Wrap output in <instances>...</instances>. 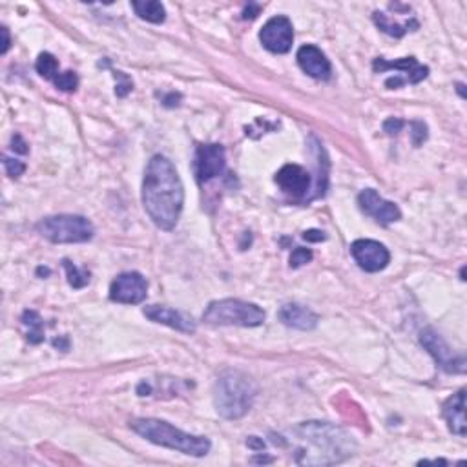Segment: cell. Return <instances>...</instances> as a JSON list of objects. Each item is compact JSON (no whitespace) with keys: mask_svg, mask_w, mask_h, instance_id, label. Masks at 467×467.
<instances>
[{"mask_svg":"<svg viewBox=\"0 0 467 467\" xmlns=\"http://www.w3.org/2000/svg\"><path fill=\"white\" fill-rule=\"evenodd\" d=\"M252 462H259V464H270V462H274V458H270V457H256V458H252Z\"/></svg>","mask_w":467,"mask_h":467,"instance_id":"8d00e7d4","label":"cell"},{"mask_svg":"<svg viewBox=\"0 0 467 467\" xmlns=\"http://www.w3.org/2000/svg\"><path fill=\"white\" fill-rule=\"evenodd\" d=\"M350 254L356 263L360 265V269L365 272H380L391 261V254L385 249V245L372 239H356L354 243L350 245Z\"/></svg>","mask_w":467,"mask_h":467,"instance_id":"8fae6325","label":"cell"},{"mask_svg":"<svg viewBox=\"0 0 467 467\" xmlns=\"http://www.w3.org/2000/svg\"><path fill=\"white\" fill-rule=\"evenodd\" d=\"M372 21H374V24L378 26L383 33H387V35L391 37H397V39L406 35L407 31L417 30L418 28V22L414 21V19H412L411 22H406V24H397V22L389 21V17H387L385 13H380V11H374Z\"/></svg>","mask_w":467,"mask_h":467,"instance_id":"ffe728a7","label":"cell"},{"mask_svg":"<svg viewBox=\"0 0 467 467\" xmlns=\"http://www.w3.org/2000/svg\"><path fill=\"white\" fill-rule=\"evenodd\" d=\"M458 92H460V95H462V97H466V93H464V86H462V84H458Z\"/></svg>","mask_w":467,"mask_h":467,"instance_id":"f35d334b","label":"cell"},{"mask_svg":"<svg viewBox=\"0 0 467 467\" xmlns=\"http://www.w3.org/2000/svg\"><path fill=\"white\" fill-rule=\"evenodd\" d=\"M247 446H249L252 451H263L265 447H267L263 442V438H258V437L247 438Z\"/></svg>","mask_w":467,"mask_h":467,"instance_id":"1f68e13d","label":"cell"},{"mask_svg":"<svg viewBox=\"0 0 467 467\" xmlns=\"http://www.w3.org/2000/svg\"><path fill=\"white\" fill-rule=\"evenodd\" d=\"M301 442L294 460L300 466H334L354 455L356 444L343 429L327 421H307L292 431Z\"/></svg>","mask_w":467,"mask_h":467,"instance_id":"7a4b0ae2","label":"cell"},{"mask_svg":"<svg viewBox=\"0 0 467 467\" xmlns=\"http://www.w3.org/2000/svg\"><path fill=\"white\" fill-rule=\"evenodd\" d=\"M259 41L272 53H289L294 42L292 22L283 15L272 17L259 31Z\"/></svg>","mask_w":467,"mask_h":467,"instance_id":"ba28073f","label":"cell"},{"mask_svg":"<svg viewBox=\"0 0 467 467\" xmlns=\"http://www.w3.org/2000/svg\"><path fill=\"white\" fill-rule=\"evenodd\" d=\"M442 414L446 418L449 431L458 437H466L467 421H466V391H458L444 403Z\"/></svg>","mask_w":467,"mask_h":467,"instance_id":"ac0fdd59","label":"cell"},{"mask_svg":"<svg viewBox=\"0 0 467 467\" xmlns=\"http://www.w3.org/2000/svg\"><path fill=\"white\" fill-rule=\"evenodd\" d=\"M150 392H152V387L148 385L146 381H141V383H139V387H137L139 397H146V394H150Z\"/></svg>","mask_w":467,"mask_h":467,"instance_id":"d590c367","label":"cell"},{"mask_svg":"<svg viewBox=\"0 0 467 467\" xmlns=\"http://www.w3.org/2000/svg\"><path fill=\"white\" fill-rule=\"evenodd\" d=\"M283 325L298 330H312L318 327V314L300 303H285L278 312Z\"/></svg>","mask_w":467,"mask_h":467,"instance_id":"e0dca14e","label":"cell"},{"mask_svg":"<svg viewBox=\"0 0 467 467\" xmlns=\"http://www.w3.org/2000/svg\"><path fill=\"white\" fill-rule=\"evenodd\" d=\"M0 33H2V37H4V42H2V48H0V53H2V55H4V53H8V50H10V46H11L10 31H8V28H6V26H2V28H0Z\"/></svg>","mask_w":467,"mask_h":467,"instance_id":"d6a6232c","label":"cell"},{"mask_svg":"<svg viewBox=\"0 0 467 467\" xmlns=\"http://www.w3.org/2000/svg\"><path fill=\"white\" fill-rule=\"evenodd\" d=\"M265 310L256 303L241 300L212 301L203 312V321L209 325H236V327H259L263 325Z\"/></svg>","mask_w":467,"mask_h":467,"instance_id":"5b68a950","label":"cell"},{"mask_svg":"<svg viewBox=\"0 0 467 467\" xmlns=\"http://www.w3.org/2000/svg\"><path fill=\"white\" fill-rule=\"evenodd\" d=\"M376 73H383L387 70H398L401 71V81L409 82V84H418L429 75V68L421 66L420 62L414 57H406L400 61H385V59H376L372 62Z\"/></svg>","mask_w":467,"mask_h":467,"instance_id":"2e32d148","label":"cell"},{"mask_svg":"<svg viewBox=\"0 0 467 467\" xmlns=\"http://www.w3.org/2000/svg\"><path fill=\"white\" fill-rule=\"evenodd\" d=\"M276 183L292 198H303L312 184V178L300 164H285L280 172L276 173Z\"/></svg>","mask_w":467,"mask_h":467,"instance_id":"5bb4252c","label":"cell"},{"mask_svg":"<svg viewBox=\"0 0 467 467\" xmlns=\"http://www.w3.org/2000/svg\"><path fill=\"white\" fill-rule=\"evenodd\" d=\"M22 323L28 327V341L39 345L44 341V321L35 310H26L22 314Z\"/></svg>","mask_w":467,"mask_h":467,"instance_id":"44dd1931","label":"cell"},{"mask_svg":"<svg viewBox=\"0 0 467 467\" xmlns=\"http://www.w3.org/2000/svg\"><path fill=\"white\" fill-rule=\"evenodd\" d=\"M11 144H13V150H15V152H19V153H28V150H30V148H28V144H26V141L24 139L21 137V135H19V133H17V135H13V141H11Z\"/></svg>","mask_w":467,"mask_h":467,"instance_id":"4dcf8cb0","label":"cell"},{"mask_svg":"<svg viewBox=\"0 0 467 467\" xmlns=\"http://www.w3.org/2000/svg\"><path fill=\"white\" fill-rule=\"evenodd\" d=\"M227 155L221 144H199L193 155V175L199 184L209 183L225 172Z\"/></svg>","mask_w":467,"mask_h":467,"instance_id":"52a82bcc","label":"cell"},{"mask_svg":"<svg viewBox=\"0 0 467 467\" xmlns=\"http://www.w3.org/2000/svg\"><path fill=\"white\" fill-rule=\"evenodd\" d=\"M303 239L305 241H310V243H320V241H325L327 236L325 232H321V230H307L303 232Z\"/></svg>","mask_w":467,"mask_h":467,"instance_id":"f546056e","label":"cell"},{"mask_svg":"<svg viewBox=\"0 0 467 467\" xmlns=\"http://www.w3.org/2000/svg\"><path fill=\"white\" fill-rule=\"evenodd\" d=\"M358 204H360V209L367 216L374 218V221H378L380 225H391L401 218V212L397 204L391 203V201H385L372 188H365L358 196Z\"/></svg>","mask_w":467,"mask_h":467,"instance_id":"7c38bea8","label":"cell"},{"mask_svg":"<svg viewBox=\"0 0 467 467\" xmlns=\"http://www.w3.org/2000/svg\"><path fill=\"white\" fill-rule=\"evenodd\" d=\"M421 345L429 350V354L435 358L438 365L442 367L446 372H464L466 371V360L464 356L452 354L444 338L432 329H423L420 332Z\"/></svg>","mask_w":467,"mask_h":467,"instance_id":"9c48e42d","label":"cell"},{"mask_svg":"<svg viewBox=\"0 0 467 467\" xmlns=\"http://www.w3.org/2000/svg\"><path fill=\"white\" fill-rule=\"evenodd\" d=\"M411 128H412V132H411L412 142H414V146H420L421 142L427 139V126L420 121H412Z\"/></svg>","mask_w":467,"mask_h":467,"instance_id":"83f0119b","label":"cell"},{"mask_svg":"<svg viewBox=\"0 0 467 467\" xmlns=\"http://www.w3.org/2000/svg\"><path fill=\"white\" fill-rule=\"evenodd\" d=\"M179 101H181V95H179V93H170V95H166L163 99V104L168 108H172V106H178Z\"/></svg>","mask_w":467,"mask_h":467,"instance_id":"836d02e7","label":"cell"},{"mask_svg":"<svg viewBox=\"0 0 467 467\" xmlns=\"http://www.w3.org/2000/svg\"><path fill=\"white\" fill-rule=\"evenodd\" d=\"M53 345H55V347H62V349L66 350L68 349V340H66V338H64V340H62V341L55 340V341H53Z\"/></svg>","mask_w":467,"mask_h":467,"instance_id":"74e56055","label":"cell"},{"mask_svg":"<svg viewBox=\"0 0 467 467\" xmlns=\"http://www.w3.org/2000/svg\"><path fill=\"white\" fill-rule=\"evenodd\" d=\"M142 314L146 316L148 320L163 323V325L184 332V334L196 332V321L192 320V316L179 312L175 309H168V307H161V305H150V307L142 309Z\"/></svg>","mask_w":467,"mask_h":467,"instance_id":"4fadbf2b","label":"cell"},{"mask_svg":"<svg viewBox=\"0 0 467 467\" xmlns=\"http://www.w3.org/2000/svg\"><path fill=\"white\" fill-rule=\"evenodd\" d=\"M35 68L48 81H55V77L61 73L59 71V62H57V59L51 53H41L39 59H37Z\"/></svg>","mask_w":467,"mask_h":467,"instance_id":"7402d4cb","label":"cell"},{"mask_svg":"<svg viewBox=\"0 0 467 467\" xmlns=\"http://www.w3.org/2000/svg\"><path fill=\"white\" fill-rule=\"evenodd\" d=\"M184 203V188L178 170L164 155H153L148 161L142 179V204L161 230H173Z\"/></svg>","mask_w":467,"mask_h":467,"instance_id":"6da1fadb","label":"cell"},{"mask_svg":"<svg viewBox=\"0 0 467 467\" xmlns=\"http://www.w3.org/2000/svg\"><path fill=\"white\" fill-rule=\"evenodd\" d=\"M258 394L254 380L241 371H225L216 381L213 406L227 420H239L250 411Z\"/></svg>","mask_w":467,"mask_h":467,"instance_id":"277c9868","label":"cell"},{"mask_svg":"<svg viewBox=\"0 0 467 467\" xmlns=\"http://www.w3.org/2000/svg\"><path fill=\"white\" fill-rule=\"evenodd\" d=\"M4 168L6 173L10 175V178H21L22 173L26 172V164L22 161H17V159H10L4 158Z\"/></svg>","mask_w":467,"mask_h":467,"instance_id":"4316f807","label":"cell"},{"mask_svg":"<svg viewBox=\"0 0 467 467\" xmlns=\"http://www.w3.org/2000/svg\"><path fill=\"white\" fill-rule=\"evenodd\" d=\"M37 232L51 243H86L93 238V225L82 216H50L37 223Z\"/></svg>","mask_w":467,"mask_h":467,"instance_id":"8992f818","label":"cell"},{"mask_svg":"<svg viewBox=\"0 0 467 467\" xmlns=\"http://www.w3.org/2000/svg\"><path fill=\"white\" fill-rule=\"evenodd\" d=\"M132 8L135 10L139 19L152 24H161L166 19V10L164 6L158 0H144V2H132Z\"/></svg>","mask_w":467,"mask_h":467,"instance_id":"d6986e66","label":"cell"},{"mask_svg":"<svg viewBox=\"0 0 467 467\" xmlns=\"http://www.w3.org/2000/svg\"><path fill=\"white\" fill-rule=\"evenodd\" d=\"M259 10H261V8H259V6L250 4L249 8H245V11H243V19H256V17L259 15Z\"/></svg>","mask_w":467,"mask_h":467,"instance_id":"e575fe53","label":"cell"},{"mask_svg":"<svg viewBox=\"0 0 467 467\" xmlns=\"http://www.w3.org/2000/svg\"><path fill=\"white\" fill-rule=\"evenodd\" d=\"M62 265H64V269H66L68 283H70L73 289H84V287L90 283V272H88V270L77 269L70 259H64Z\"/></svg>","mask_w":467,"mask_h":467,"instance_id":"603a6c76","label":"cell"},{"mask_svg":"<svg viewBox=\"0 0 467 467\" xmlns=\"http://www.w3.org/2000/svg\"><path fill=\"white\" fill-rule=\"evenodd\" d=\"M53 84L62 92H75L77 86H79V77L73 71H62V73L55 77Z\"/></svg>","mask_w":467,"mask_h":467,"instance_id":"cb8c5ba5","label":"cell"},{"mask_svg":"<svg viewBox=\"0 0 467 467\" xmlns=\"http://www.w3.org/2000/svg\"><path fill=\"white\" fill-rule=\"evenodd\" d=\"M130 427L148 442L155 446L168 447L173 451L190 455V457H204L210 451V440L207 437H198L184 432L168 421L158 418H135L130 421Z\"/></svg>","mask_w":467,"mask_h":467,"instance_id":"3957f363","label":"cell"},{"mask_svg":"<svg viewBox=\"0 0 467 467\" xmlns=\"http://www.w3.org/2000/svg\"><path fill=\"white\" fill-rule=\"evenodd\" d=\"M113 77L115 79H119V82H117V88H115V93L117 97H126L128 93L132 92L133 88V82L128 79L122 71H113Z\"/></svg>","mask_w":467,"mask_h":467,"instance_id":"484cf974","label":"cell"},{"mask_svg":"<svg viewBox=\"0 0 467 467\" xmlns=\"http://www.w3.org/2000/svg\"><path fill=\"white\" fill-rule=\"evenodd\" d=\"M310 261H312V252L309 249H296L290 254V267L292 269H300V267L310 263Z\"/></svg>","mask_w":467,"mask_h":467,"instance_id":"d4e9b609","label":"cell"},{"mask_svg":"<svg viewBox=\"0 0 467 467\" xmlns=\"http://www.w3.org/2000/svg\"><path fill=\"white\" fill-rule=\"evenodd\" d=\"M148 283L139 272H124L113 280L110 287V300L115 303L137 305L146 300Z\"/></svg>","mask_w":467,"mask_h":467,"instance_id":"30bf717a","label":"cell"},{"mask_svg":"<svg viewBox=\"0 0 467 467\" xmlns=\"http://www.w3.org/2000/svg\"><path fill=\"white\" fill-rule=\"evenodd\" d=\"M403 124L406 122L400 121V119H394V117H391V119H387L385 122H383V130H385V133H389V135H397L398 132H400L401 128H403Z\"/></svg>","mask_w":467,"mask_h":467,"instance_id":"f1b7e54d","label":"cell"},{"mask_svg":"<svg viewBox=\"0 0 467 467\" xmlns=\"http://www.w3.org/2000/svg\"><path fill=\"white\" fill-rule=\"evenodd\" d=\"M298 64H300L301 70L310 75L312 79H318V81H327L332 73V66H330L329 59L325 57V53L320 50V48L312 46V44H307V46H301L298 50Z\"/></svg>","mask_w":467,"mask_h":467,"instance_id":"9a60e30c","label":"cell"}]
</instances>
